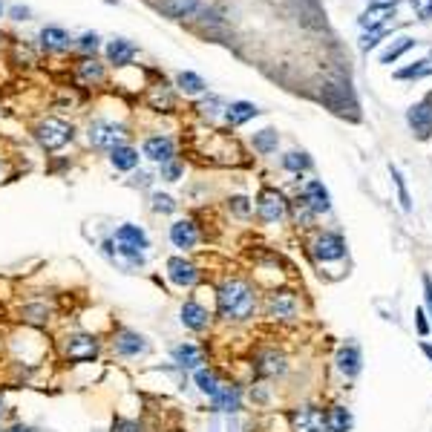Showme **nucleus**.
<instances>
[{"label": "nucleus", "mask_w": 432, "mask_h": 432, "mask_svg": "<svg viewBox=\"0 0 432 432\" xmlns=\"http://www.w3.org/2000/svg\"><path fill=\"white\" fill-rule=\"evenodd\" d=\"M193 384H196V389H199L207 401H213V398H216V392L222 389V384H225V381H222V375L216 372L213 366H207V364H205L202 369H196V372H193Z\"/></svg>", "instance_id": "nucleus-20"}, {"label": "nucleus", "mask_w": 432, "mask_h": 432, "mask_svg": "<svg viewBox=\"0 0 432 432\" xmlns=\"http://www.w3.org/2000/svg\"><path fill=\"white\" fill-rule=\"evenodd\" d=\"M170 364L179 372H196L205 366V349L193 340H182L170 349Z\"/></svg>", "instance_id": "nucleus-11"}, {"label": "nucleus", "mask_w": 432, "mask_h": 432, "mask_svg": "<svg viewBox=\"0 0 432 432\" xmlns=\"http://www.w3.org/2000/svg\"><path fill=\"white\" fill-rule=\"evenodd\" d=\"M314 257L320 259V262H340L343 257H346V242H343V237L340 234H320L317 240H314Z\"/></svg>", "instance_id": "nucleus-18"}, {"label": "nucleus", "mask_w": 432, "mask_h": 432, "mask_svg": "<svg viewBox=\"0 0 432 432\" xmlns=\"http://www.w3.org/2000/svg\"><path fill=\"white\" fill-rule=\"evenodd\" d=\"M257 113H259V110H257L251 101H234L231 107H225V121H228L231 127H240V124L251 121Z\"/></svg>", "instance_id": "nucleus-27"}, {"label": "nucleus", "mask_w": 432, "mask_h": 432, "mask_svg": "<svg viewBox=\"0 0 432 432\" xmlns=\"http://www.w3.org/2000/svg\"><path fill=\"white\" fill-rule=\"evenodd\" d=\"M326 429L329 432H349L351 429V412L346 406H331L326 412Z\"/></svg>", "instance_id": "nucleus-29"}, {"label": "nucleus", "mask_w": 432, "mask_h": 432, "mask_svg": "<svg viewBox=\"0 0 432 432\" xmlns=\"http://www.w3.org/2000/svg\"><path fill=\"white\" fill-rule=\"evenodd\" d=\"M176 207H179V202L170 196V193H150V210L153 213H159V216H170V213H176Z\"/></svg>", "instance_id": "nucleus-32"}, {"label": "nucleus", "mask_w": 432, "mask_h": 432, "mask_svg": "<svg viewBox=\"0 0 432 432\" xmlns=\"http://www.w3.org/2000/svg\"><path fill=\"white\" fill-rule=\"evenodd\" d=\"M423 297H426V306L432 312V279L429 277H423Z\"/></svg>", "instance_id": "nucleus-52"}, {"label": "nucleus", "mask_w": 432, "mask_h": 432, "mask_svg": "<svg viewBox=\"0 0 432 432\" xmlns=\"http://www.w3.org/2000/svg\"><path fill=\"white\" fill-rule=\"evenodd\" d=\"M12 18L15 21H26L29 18V6H12Z\"/></svg>", "instance_id": "nucleus-53"}, {"label": "nucleus", "mask_w": 432, "mask_h": 432, "mask_svg": "<svg viewBox=\"0 0 432 432\" xmlns=\"http://www.w3.org/2000/svg\"><path fill=\"white\" fill-rule=\"evenodd\" d=\"M392 179H395V187H398V199H401V207L403 210H412V199H409V190H406V182L401 176L398 168H392Z\"/></svg>", "instance_id": "nucleus-42"}, {"label": "nucleus", "mask_w": 432, "mask_h": 432, "mask_svg": "<svg viewBox=\"0 0 432 432\" xmlns=\"http://www.w3.org/2000/svg\"><path fill=\"white\" fill-rule=\"evenodd\" d=\"M159 9L168 15V18H185L196 9V0H162Z\"/></svg>", "instance_id": "nucleus-30"}, {"label": "nucleus", "mask_w": 432, "mask_h": 432, "mask_svg": "<svg viewBox=\"0 0 432 432\" xmlns=\"http://www.w3.org/2000/svg\"><path fill=\"white\" fill-rule=\"evenodd\" d=\"M141 156L162 168V165H168V162L176 159V141H173L170 135H165V133L148 135V138L141 141Z\"/></svg>", "instance_id": "nucleus-12"}, {"label": "nucleus", "mask_w": 432, "mask_h": 432, "mask_svg": "<svg viewBox=\"0 0 432 432\" xmlns=\"http://www.w3.org/2000/svg\"><path fill=\"white\" fill-rule=\"evenodd\" d=\"M392 12H395V9H369V12L360 15V26H364V29H378V26H384V21H386Z\"/></svg>", "instance_id": "nucleus-37"}, {"label": "nucleus", "mask_w": 432, "mask_h": 432, "mask_svg": "<svg viewBox=\"0 0 432 432\" xmlns=\"http://www.w3.org/2000/svg\"><path fill=\"white\" fill-rule=\"evenodd\" d=\"M0 432H35V426H29V423H24V421H12V423H6Z\"/></svg>", "instance_id": "nucleus-49"}, {"label": "nucleus", "mask_w": 432, "mask_h": 432, "mask_svg": "<svg viewBox=\"0 0 432 432\" xmlns=\"http://www.w3.org/2000/svg\"><path fill=\"white\" fill-rule=\"evenodd\" d=\"M265 314H268L271 320H279V323L297 320V314H300L297 294H294V292H285V288H279V292H271V294L265 297Z\"/></svg>", "instance_id": "nucleus-10"}, {"label": "nucleus", "mask_w": 432, "mask_h": 432, "mask_svg": "<svg viewBox=\"0 0 432 432\" xmlns=\"http://www.w3.org/2000/svg\"><path fill=\"white\" fill-rule=\"evenodd\" d=\"M55 351L61 357V364L66 366H81V364H96L104 351V340L93 331H66L55 340Z\"/></svg>", "instance_id": "nucleus-2"}, {"label": "nucleus", "mask_w": 432, "mask_h": 432, "mask_svg": "<svg viewBox=\"0 0 432 432\" xmlns=\"http://www.w3.org/2000/svg\"><path fill=\"white\" fill-rule=\"evenodd\" d=\"M176 84H179V90L187 93V96H199V93L207 90V84L196 76V72H179V76H176Z\"/></svg>", "instance_id": "nucleus-31"}, {"label": "nucleus", "mask_w": 432, "mask_h": 432, "mask_svg": "<svg viewBox=\"0 0 432 432\" xmlns=\"http://www.w3.org/2000/svg\"><path fill=\"white\" fill-rule=\"evenodd\" d=\"M110 432H150V426L144 423L141 418H127V415H118L110 426Z\"/></svg>", "instance_id": "nucleus-34"}, {"label": "nucleus", "mask_w": 432, "mask_h": 432, "mask_svg": "<svg viewBox=\"0 0 432 432\" xmlns=\"http://www.w3.org/2000/svg\"><path fill=\"white\" fill-rule=\"evenodd\" d=\"M196 110L202 113V115H207V118H216L222 110H225V104H222V98H216V96H210V98H205V101H199L196 104Z\"/></svg>", "instance_id": "nucleus-40"}, {"label": "nucleus", "mask_w": 432, "mask_h": 432, "mask_svg": "<svg viewBox=\"0 0 432 432\" xmlns=\"http://www.w3.org/2000/svg\"><path fill=\"white\" fill-rule=\"evenodd\" d=\"M412 9L421 21H429L432 18V0H412Z\"/></svg>", "instance_id": "nucleus-46"}, {"label": "nucleus", "mask_w": 432, "mask_h": 432, "mask_svg": "<svg viewBox=\"0 0 432 432\" xmlns=\"http://www.w3.org/2000/svg\"><path fill=\"white\" fill-rule=\"evenodd\" d=\"M165 279L179 292H190L202 282V271L187 254H173L165 259Z\"/></svg>", "instance_id": "nucleus-4"}, {"label": "nucleus", "mask_w": 432, "mask_h": 432, "mask_svg": "<svg viewBox=\"0 0 432 432\" xmlns=\"http://www.w3.org/2000/svg\"><path fill=\"white\" fill-rule=\"evenodd\" d=\"M409 127L418 133V138H429L432 133V101H421L406 113Z\"/></svg>", "instance_id": "nucleus-22"}, {"label": "nucleus", "mask_w": 432, "mask_h": 432, "mask_svg": "<svg viewBox=\"0 0 432 432\" xmlns=\"http://www.w3.org/2000/svg\"><path fill=\"white\" fill-rule=\"evenodd\" d=\"M277 144H279V135H277L274 130H259V133L254 135V150H257V153H274Z\"/></svg>", "instance_id": "nucleus-35"}, {"label": "nucleus", "mask_w": 432, "mask_h": 432, "mask_svg": "<svg viewBox=\"0 0 432 432\" xmlns=\"http://www.w3.org/2000/svg\"><path fill=\"white\" fill-rule=\"evenodd\" d=\"M429 72H432V58H423V61H418L415 66L401 69L398 78H423V76H429Z\"/></svg>", "instance_id": "nucleus-39"}, {"label": "nucleus", "mask_w": 432, "mask_h": 432, "mask_svg": "<svg viewBox=\"0 0 432 432\" xmlns=\"http://www.w3.org/2000/svg\"><path fill=\"white\" fill-rule=\"evenodd\" d=\"M87 141L93 144L96 150H107L110 153L113 148H118V144H127V127L98 118V121H93L87 127Z\"/></svg>", "instance_id": "nucleus-7"}, {"label": "nucleus", "mask_w": 432, "mask_h": 432, "mask_svg": "<svg viewBox=\"0 0 432 432\" xmlns=\"http://www.w3.org/2000/svg\"><path fill=\"white\" fill-rule=\"evenodd\" d=\"M41 43L52 52H61V49H69L72 38H69V32H63L58 26H46V29H41Z\"/></svg>", "instance_id": "nucleus-28"}, {"label": "nucleus", "mask_w": 432, "mask_h": 432, "mask_svg": "<svg viewBox=\"0 0 432 432\" xmlns=\"http://www.w3.org/2000/svg\"><path fill=\"white\" fill-rule=\"evenodd\" d=\"M282 168L292 170V173H303V170L312 168V159H309L306 153H297V150H294V153H285V156H282Z\"/></svg>", "instance_id": "nucleus-36"}, {"label": "nucleus", "mask_w": 432, "mask_h": 432, "mask_svg": "<svg viewBox=\"0 0 432 432\" xmlns=\"http://www.w3.org/2000/svg\"><path fill=\"white\" fill-rule=\"evenodd\" d=\"M421 349H423V351H426V357H429V360H432V346H429V343H423V346H421Z\"/></svg>", "instance_id": "nucleus-55"}, {"label": "nucleus", "mask_w": 432, "mask_h": 432, "mask_svg": "<svg viewBox=\"0 0 432 432\" xmlns=\"http://www.w3.org/2000/svg\"><path fill=\"white\" fill-rule=\"evenodd\" d=\"M182 173H185V165H182L179 159H173V162H168V165L159 168V176H162L165 182H179Z\"/></svg>", "instance_id": "nucleus-41"}, {"label": "nucleus", "mask_w": 432, "mask_h": 432, "mask_svg": "<svg viewBox=\"0 0 432 432\" xmlns=\"http://www.w3.org/2000/svg\"><path fill=\"white\" fill-rule=\"evenodd\" d=\"M292 429L294 432H329L326 429V412L306 403V406H297L292 412Z\"/></svg>", "instance_id": "nucleus-16"}, {"label": "nucleus", "mask_w": 432, "mask_h": 432, "mask_svg": "<svg viewBox=\"0 0 432 432\" xmlns=\"http://www.w3.org/2000/svg\"><path fill=\"white\" fill-rule=\"evenodd\" d=\"M323 101L331 113L337 115H349V118H360L357 113V101L351 98V93L343 87V84H326L323 87Z\"/></svg>", "instance_id": "nucleus-13"}, {"label": "nucleus", "mask_w": 432, "mask_h": 432, "mask_svg": "<svg viewBox=\"0 0 432 432\" xmlns=\"http://www.w3.org/2000/svg\"><path fill=\"white\" fill-rule=\"evenodd\" d=\"M0 12H4V0H0Z\"/></svg>", "instance_id": "nucleus-56"}, {"label": "nucleus", "mask_w": 432, "mask_h": 432, "mask_svg": "<svg viewBox=\"0 0 432 432\" xmlns=\"http://www.w3.org/2000/svg\"><path fill=\"white\" fill-rule=\"evenodd\" d=\"M228 207H231L237 216H248V213H251V202H248L245 196H234V199H228Z\"/></svg>", "instance_id": "nucleus-45"}, {"label": "nucleus", "mask_w": 432, "mask_h": 432, "mask_svg": "<svg viewBox=\"0 0 432 432\" xmlns=\"http://www.w3.org/2000/svg\"><path fill=\"white\" fill-rule=\"evenodd\" d=\"M384 35H386V26H378V29H369V32L364 35V38H360V49H364V52H369V49H372V46H375V43H378V41H381Z\"/></svg>", "instance_id": "nucleus-44"}, {"label": "nucleus", "mask_w": 432, "mask_h": 432, "mask_svg": "<svg viewBox=\"0 0 432 432\" xmlns=\"http://www.w3.org/2000/svg\"><path fill=\"white\" fill-rule=\"evenodd\" d=\"M138 162H141V156H138L135 148H130V144H118V148L110 150V165H113L115 170H121V173L138 170Z\"/></svg>", "instance_id": "nucleus-23"}, {"label": "nucleus", "mask_w": 432, "mask_h": 432, "mask_svg": "<svg viewBox=\"0 0 432 432\" xmlns=\"http://www.w3.org/2000/svg\"><path fill=\"white\" fill-rule=\"evenodd\" d=\"M254 369H257V375H262V378H277V375H282V372L288 369V360H285V354H279L277 349H268V351H259V354H257Z\"/></svg>", "instance_id": "nucleus-19"}, {"label": "nucleus", "mask_w": 432, "mask_h": 432, "mask_svg": "<svg viewBox=\"0 0 432 432\" xmlns=\"http://www.w3.org/2000/svg\"><path fill=\"white\" fill-rule=\"evenodd\" d=\"M78 78L87 84H101L104 81V66L98 61H84L78 63Z\"/></svg>", "instance_id": "nucleus-33"}, {"label": "nucleus", "mask_w": 432, "mask_h": 432, "mask_svg": "<svg viewBox=\"0 0 432 432\" xmlns=\"http://www.w3.org/2000/svg\"><path fill=\"white\" fill-rule=\"evenodd\" d=\"M101 257H104L110 265H115L118 271H124V274H135L138 268L148 265V254L135 251V248H130V245H121V242H115L113 237L101 242Z\"/></svg>", "instance_id": "nucleus-6"}, {"label": "nucleus", "mask_w": 432, "mask_h": 432, "mask_svg": "<svg viewBox=\"0 0 432 432\" xmlns=\"http://www.w3.org/2000/svg\"><path fill=\"white\" fill-rule=\"evenodd\" d=\"M113 240L121 242V245H130V248H135V251H144V254L150 251V234L144 231L141 225H135V222H121V225L113 231Z\"/></svg>", "instance_id": "nucleus-17"}, {"label": "nucleus", "mask_w": 432, "mask_h": 432, "mask_svg": "<svg viewBox=\"0 0 432 432\" xmlns=\"http://www.w3.org/2000/svg\"><path fill=\"white\" fill-rule=\"evenodd\" d=\"M412 46H415V41H412V38H398V41H395L384 55H381V63H392V61H398V58H401L406 49H412Z\"/></svg>", "instance_id": "nucleus-38"}, {"label": "nucleus", "mask_w": 432, "mask_h": 432, "mask_svg": "<svg viewBox=\"0 0 432 432\" xmlns=\"http://www.w3.org/2000/svg\"><path fill=\"white\" fill-rule=\"evenodd\" d=\"M38 148L46 150V153H55L61 148H66V144L72 141V135H76V130H72V124L61 121V118H43L35 130H32Z\"/></svg>", "instance_id": "nucleus-5"}, {"label": "nucleus", "mask_w": 432, "mask_h": 432, "mask_svg": "<svg viewBox=\"0 0 432 432\" xmlns=\"http://www.w3.org/2000/svg\"><path fill=\"white\" fill-rule=\"evenodd\" d=\"M303 202L314 210V213H326L331 207V199H329V190L320 185V182H309L303 187Z\"/></svg>", "instance_id": "nucleus-25"}, {"label": "nucleus", "mask_w": 432, "mask_h": 432, "mask_svg": "<svg viewBox=\"0 0 432 432\" xmlns=\"http://www.w3.org/2000/svg\"><path fill=\"white\" fill-rule=\"evenodd\" d=\"M107 346H110V354L118 357V360H138V357L150 354V340L144 337L141 331L127 329V326H115L110 331Z\"/></svg>", "instance_id": "nucleus-3"}, {"label": "nucleus", "mask_w": 432, "mask_h": 432, "mask_svg": "<svg viewBox=\"0 0 432 432\" xmlns=\"http://www.w3.org/2000/svg\"><path fill=\"white\" fill-rule=\"evenodd\" d=\"M259 309L257 288L245 277H225L216 285V312L213 317L222 323H248Z\"/></svg>", "instance_id": "nucleus-1"}, {"label": "nucleus", "mask_w": 432, "mask_h": 432, "mask_svg": "<svg viewBox=\"0 0 432 432\" xmlns=\"http://www.w3.org/2000/svg\"><path fill=\"white\" fill-rule=\"evenodd\" d=\"M107 58H110L115 66H124V63H130V61L135 58V46H133L130 41H124V38H115V41L107 43Z\"/></svg>", "instance_id": "nucleus-26"}, {"label": "nucleus", "mask_w": 432, "mask_h": 432, "mask_svg": "<svg viewBox=\"0 0 432 432\" xmlns=\"http://www.w3.org/2000/svg\"><path fill=\"white\" fill-rule=\"evenodd\" d=\"M78 46H81L84 52H96V49H98V35H96V32H84L81 41H78Z\"/></svg>", "instance_id": "nucleus-48"}, {"label": "nucleus", "mask_w": 432, "mask_h": 432, "mask_svg": "<svg viewBox=\"0 0 432 432\" xmlns=\"http://www.w3.org/2000/svg\"><path fill=\"white\" fill-rule=\"evenodd\" d=\"M337 369H340V375H346V378H354V375L360 372V349H357L354 343L340 346V351H337Z\"/></svg>", "instance_id": "nucleus-24"}, {"label": "nucleus", "mask_w": 432, "mask_h": 432, "mask_svg": "<svg viewBox=\"0 0 432 432\" xmlns=\"http://www.w3.org/2000/svg\"><path fill=\"white\" fill-rule=\"evenodd\" d=\"M314 216H317V213H314V210H312V207H309L303 199H297V205H294V220H297L303 228H312Z\"/></svg>", "instance_id": "nucleus-43"}, {"label": "nucleus", "mask_w": 432, "mask_h": 432, "mask_svg": "<svg viewBox=\"0 0 432 432\" xmlns=\"http://www.w3.org/2000/svg\"><path fill=\"white\" fill-rule=\"evenodd\" d=\"M133 187H150L153 185V173H148V170H133V182H130Z\"/></svg>", "instance_id": "nucleus-47"}, {"label": "nucleus", "mask_w": 432, "mask_h": 432, "mask_svg": "<svg viewBox=\"0 0 432 432\" xmlns=\"http://www.w3.org/2000/svg\"><path fill=\"white\" fill-rule=\"evenodd\" d=\"M18 320L26 326V329H46V326H52V320H55V306H52V300H46V297H35V300H26V303H21L18 306Z\"/></svg>", "instance_id": "nucleus-9"}, {"label": "nucleus", "mask_w": 432, "mask_h": 432, "mask_svg": "<svg viewBox=\"0 0 432 432\" xmlns=\"http://www.w3.org/2000/svg\"><path fill=\"white\" fill-rule=\"evenodd\" d=\"M6 412H9V406H6V398L0 395V429L6 426Z\"/></svg>", "instance_id": "nucleus-54"}, {"label": "nucleus", "mask_w": 432, "mask_h": 432, "mask_svg": "<svg viewBox=\"0 0 432 432\" xmlns=\"http://www.w3.org/2000/svg\"><path fill=\"white\" fill-rule=\"evenodd\" d=\"M369 6L372 9H395L398 0H369Z\"/></svg>", "instance_id": "nucleus-51"}, {"label": "nucleus", "mask_w": 432, "mask_h": 432, "mask_svg": "<svg viewBox=\"0 0 432 432\" xmlns=\"http://www.w3.org/2000/svg\"><path fill=\"white\" fill-rule=\"evenodd\" d=\"M210 406L216 409V412H240V406H242V389L237 386V384H222V389L216 392V398L210 401Z\"/></svg>", "instance_id": "nucleus-21"}, {"label": "nucleus", "mask_w": 432, "mask_h": 432, "mask_svg": "<svg viewBox=\"0 0 432 432\" xmlns=\"http://www.w3.org/2000/svg\"><path fill=\"white\" fill-rule=\"evenodd\" d=\"M213 320H216L213 312H210L205 303H199L196 297L182 300V306H179V323H182L185 331H190V334H205V331L213 329Z\"/></svg>", "instance_id": "nucleus-8"}, {"label": "nucleus", "mask_w": 432, "mask_h": 432, "mask_svg": "<svg viewBox=\"0 0 432 432\" xmlns=\"http://www.w3.org/2000/svg\"><path fill=\"white\" fill-rule=\"evenodd\" d=\"M168 240H170V245L179 248L182 254H190V251L199 245L202 234H199V225H196L193 220H176V222L168 228Z\"/></svg>", "instance_id": "nucleus-14"}, {"label": "nucleus", "mask_w": 432, "mask_h": 432, "mask_svg": "<svg viewBox=\"0 0 432 432\" xmlns=\"http://www.w3.org/2000/svg\"><path fill=\"white\" fill-rule=\"evenodd\" d=\"M423 317H426V314H423V309H418V312H415V323H418V334H421V337H426V334H429V326H426V320H423Z\"/></svg>", "instance_id": "nucleus-50"}, {"label": "nucleus", "mask_w": 432, "mask_h": 432, "mask_svg": "<svg viewBox=\"0 0 432 432\" xmlns=\"http://www.w3.org/2000/svg\"><path fill=\"white\" fill-rule=\"evenodd\" d=\"M285 210H288V205H285V196L279 190H274V187L259 190V196H257V213H259L262 222H279L282 216H285Z\"/></svg>", "instance_id": "nucleus-15"}]
</instances>
